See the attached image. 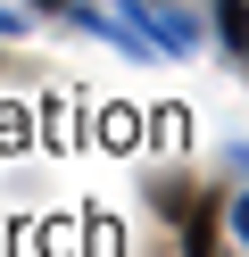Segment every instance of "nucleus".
<instances>
[{"label":"nucleus","instance_id":"1","mask_svg":"<svg viewBox=\"0 0 249 257\" xmlns=\"http://www.w3.org/2000/svg\"><path fill=\"white\" fill-rule=\"evenodd\" d=\"M216 34H224L232 50H249V0H216Z\"/></svg>","mask_w":249,"mask_h":257},{"label":"nucleus","instance_id":"2","mask_svg":"<svg viewBox=\"0 0 249 257\" xmlns=\"http://www.w3.org/2000/svg\"><path fill=\"white\" fill-rule=\"evenodd\" d=\"M183 249H191V257H216V207H199V216H191V232H183Z\"/></svg>","mask_w":249,"mask_h":257},{"label":"nucleus","instance_id":"3","mask_svg":"<svg viewBox=\"0 0 249 257\" xmlns=\"http://www.w3.org/2000/svg\"><path fill=\"white\" fill-rule=\"evenodd\" d=\"M232 232H241V249H249V199H241V207H232Z\"/></svg>","mask_w":249,"mask_h":257},{"label":"nucleus","instance_id":"4","mask_svg":"<svg viewBox=\"0 0 249 257\" xmlns=\"http://www.w3.org/2000/svg\"><path fill=\"white\" fill-rule=\"evenodd\" d=\"M0 34H25V17H17V9H0Z\"/></svg>","mask_w":249,"mask_h":257}]
</instances>
